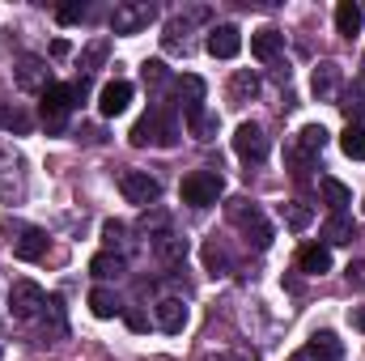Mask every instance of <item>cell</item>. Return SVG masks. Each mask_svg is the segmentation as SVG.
I'll return each mask as SVG.
<instances>
[{"instance_id": "1", "label": "cell", "mask_w": 365, "mask_h": 361, "mask_svg": "<svg viewBox=\"0 0 365 361\" xmlns=\"http://www.w3.org/2000/svg\"><path fill=\"white\" fill-rule=\"evenodd\" d=\"M128 136H132V145H166V149H170V145L179 141V123H175L166 111H158V106H153L149 115H140V119L132 123V132H128Z\"/></svg>"}, {"instance_id": "2", "label": "cell", "mask_w": 365, "mask_h": 361, "mask_svg": "<svg viewBox=\"0 0 365 361\" xmlns=\"http://www.w3.org/2000/svg\"><path fill=\"white\" fill-rule=\"evenodd\" d=\"M230 221H234V225L247 234V243H255L259 251H264V247H272V225H268V217H264L251 200H242V195H238V200H230Z\"/></svg>"}, {"instance_id": "3", "label": "cell", "mask_w": 365, "mask_h": 361, "mask_svg": "<svg viewBox=\"0 0 365 361\" xmlns=\"http://www.w3.org/2000/svg\"><path fill=\"white\" fill-rule=\"evenodd\" d=\"M182 200L191 204V208H208V204H217L221 200V191H225V179L217 175V171H191L187 179H182Z\"/></svg>"}, {"instance_id": "4", "label": "cell", "mask_w": 365, "mask_h": 361, "mask_svg": "<svg viewBox=\"0 0 365 361\" xmlns=\"http://www.w3.org/2000/svg\"><path fill=\"white\" fill-rule=\"evenodd\" d=\"M153 17H158V4H149V0H123V4H115V13H110V30H115V34H136V30H145Z\"/></svg>"}, {"instance_id": "5", "label": "cell", "mask_w": 365, "mask_h": 361, "mask_svg": "<svg viewBox=\"0 0 365 361\" xmlns=\"http://www.w3.org/2000/svg\"><path fill=\"white\" fill-rule=\"evenodd\" d=\"M119 191H123L128 204H140V208H153L158 195H162V187H158V179L149 171H123L119 175Z\"/></svg>"}, {"instance_id": "6", "label": "cell", "mask_w": 365, "mask_h": 361, "mask_svg": "<svg viewBox=\"0 0 365 361\" xmlns=\"http://www.w3.org/2000/svg\"><path fill=\"white\" fill-rule=\"evenodd\" d=\"M68 111H73V90L51 81V86L43 90V123H47V132H64Z\"/></svg>"}, {"instance_id": "7", "label": "cell", "mask_w": 365, "mask_h": 361, "mask_svg": "<svg viewBox=\"0 0 365 361\" xmlns=\"http://www.w3.org/2000/svg\"><path fill=\"white\" fill-rule=\"evenodd\" d=\"M43 306H47V293H43L34 280H17V285L9 289V310H13V319H34V315H43Z\"/></svg>"}, {"instance_id": "8", "label": "cell", "mask_w": 365, "mask_h": 361, "mask_svg": "<svg viewBox=\"0 0 365 361\" xmlns=\"http://www.w3.org/2000/svg\"><path fill=\"white\" fill-rule=\"evenodd\" d=\"M234 153H238L242 162H264V158H268V136H264V128H259V123H238V132H234Z\"/></svg>"}, {"instance_id": "9", "label": "cell", "mask_w": 365, "mask_h": 361, "mask_svg": "<svg viewBox=\"0 0 365 361\" xmlns=\"http://www.w3.org/2000/svg\"><path fill=\"white\" fill-rule=\"evenodd\" d=\"M340 357H344V345L336 340V332H314L310 345H306L293 361H340Z\"/></svg>"}, {"instance_id": "10", "label": "cell", "mask_w": 365, "mask_h": 361, "mask_svg": "<svg viewBox=\"0 0 365 361\" xmlns=\"http://www.w3.org/2000/svg\"><path fill=\"white\" fill-rule=\"evenodd\" d=\"M204 47H208V56H217V60H234V56L242 51V30H238V26H217Z\"/></svg>"}, {"instance_id": "11", "label": "cell", "mask_w": 365, "mask_h": 361, "mask_svg": "<svg viewBox=\"0 0 365 361\" xmlns=\"http://www.w3.org/2000/svg\"><path fill=\"white\" fill-rule=\"evenodd\" d=\"M128 102H132V81H106L102 93H98V111H102L106 119L123 115V111H128Z\"/></svg>"}, {"instance_id": "12", "label": "cell", "mask_w": 365, "mask_h": 361, "mask_svg": "<svg viewBox=\"0 0 365 361\" xmlns=\"http://www.w3.org/2000/svg\"><path fill=\"white\" fill-rule=\"evenodd\" d=\"M297 268L306 272V276L331 272V247H327V243H306V247L297 251Z\"/></svg>"}, {"instance_id": "13", "label": "cell", "mask_w": 365, "mask_h": 361, "mask_svg": "<svg viewBox=\"0 0 365 361\" xmlns=\"http://www.w3.org/2000/svg\"><path fill=\"white\" fill-rule=\"evenodd\" d=\"M13 77H17V86H21V90H47V86H51L47 64H43V60H34V56H26V60L17 64V73H13Z\"/></svg>"}, {"instance_id": "14", "label": "cell", "mask_w": 365, "mask_h": 361, "mask_svg": "<svg viewBox=\"0 0 365 361\" xmlns=\"http://www.w3.org/2000/svg\"><path fill=\"white\" fill-rule=\"evenodd\" d=\"M310 90H314V98L319 102H331L336 93H340V64H319L314 68V77H310Z\"/></svg>"}, {"instance_id": "15", "label": "cell", "mask_w": 365, "mask_h": 361, "mask_svg": "<svg viewBox=\"0 0 365 361\" xmlns=\"http://www.w3.org/2000/svg\"><path fill=\"white\" fill-rule=\"evenodd\" d=\"M280 47H284V34L272 30V26H264V30H255V34H251V56H255V60H264V64H272L276 56H280Z\"/></svg>"}, {"instance_id": "16", "label": "cell", "mask_w": 365, "mask_h": 361, "mask_svg": "<svg viewBox=\"0 0 365 361\" xmlns=\"http://www.w3.org/2000/svg\"><path fill=\"white\" fill-rule=\"evenodd\" d=\"M361 26H365V9L357 0H340V4H336V30H340L344 39H357Z\"/></svg>"}, {"instance_id": "17", "label": "cell", "mask_w": 365, "mask_h": 361, "mask_svg": "<svg viewBox=\"0 0 365 361\" xmlns=\"http://www.w3.org/2000/svg\"><path fill=\"white\" fill-rule=\"evenodd\" d=\"M158 327L170 332V336H179L182 327H187V306H182L179 298H162L158 302Z\"/></svg>"}, {"instance_id": "18", "label": "cell", "mask_w": 365, "mask_h": 361, "mask_svg": "<svg viewBox=\"0 0 365 361\" xmlns=\"http://www.w3.org/2000/svg\"><path fill=\"white\" fill-rule=\"evenodd\" d=\"M13 255L26 260V264L43 260V255H47V234H43V230H21V238L13 243Z\"/></svg>"}, {"instance_id": "19", "label": "cell", "mask_w": 365, "mask_h": 361, "mask_svg": "<svg viewBox=\"0 0 365 361\" xmlns=\"http://www.w3.org/2000/svg\"><path fill=\"white\" fill-rule=\"evenodd\" d=\"M323 238H327V247H344V243L357 238V225H353L344 213H331V217L323 221Z\"/></svg>"}, {"instance_id": "20", "label": "cell", "mask_w": 365, "mask_h": 361, "mask_svg": "<svg viewBox=\"0 0 365 361\" xmlns=\"http://www.w3.org/2000/svg\"><path fill=\"white\" fill-rule=\"evenodd\" d=\"M153 255L162 260V264H182L187 260V238H179V234H158L153 238Z\"/></svg>"}, {"instance_id": "21", "label": "cell", "mask_w": 365, "mask_h": 361, "mask_svg": "<svg viewBox=\"0 0 365 361\" xmlns=\"http://www.w3.org/2000/svg\"><path fill=\"white\" fill-rule=\"evenodd\" d=\"M175 90H179V98H182V115H191V111H204V81H200V77L182 73L179 81H175Z\"/></svg>"}, {"instance_id": "22", "label": "cell", "mask_w": 365, "mask_h": 361, "mask_svg": "<svg viewBox=\"0 0 365 361\" xmlns=\"http://www.w3.org/2000/svg\"><path fill=\"white\" fill-rule=\"evenodd\" d=\"M90 310H93V319H115L123 306H119V298H115L110 289L98 285V289H90Z\"/></svg>"}, {"instance_id": "23", "label": "cell", "mask_w": 365, "mask_h": 361, "mask_svg": "<svg viewBox=\"0 0 365 361\" xmlns=\"http://www.w3.org/2000/svg\"><path fill=\"white\" fill-rule=\"evenodd\" d=\"M187 119V132L195 136V141H212L217 136V115L212 111H191V115H182Z\"/></svg>"}, {"instance_id": "24", "label": "cell", "mask_w": 365, "mask_h": 361, "mask_svg": "<svg viewBox=\"0 0 365 361\" xmlns=\"http://www.w3.org/2000/svg\"><path fill=\"white\" fill-rule=\"evenodd\" d=\"M297 145H302L306 158H319L323 145H327V128H323V123H306V128L297 132Z\"/></svg>"}, {"instance_id": "25", "label": "cell", "mask_w": 365, "mask_h": 361, "mask_svg": "<svg viewBox=\"0 0 365 361\" xmlns=\"http://www.w3.org/2000/svg\"><path fill=\"white\" fill-rule=\"evenodd\" d=\"M123 268H128V264H123V255H115V251H98L90 260V272L98 280H110V276H119Z\"/></svg>"}, {"instance_id": "26", "label": "cell", "mask_w": 365, "mask_h": 361, "mask_svg": "<svg viewBox=\"0 0 365 361\" xmlns=\"http://www.w3.org/2000/svg\"><path fill=\"white\" fill-rule=\"evenodd\" d=\"M319 191H323V200L331 204V213H344V204H353V191L340 179H319Z\"/></svg>"}, {"instance_id": "27", "label": "cell", "mask_w": 365, "mask_h": 361, "mask_svg": "<svg viewBox=\"0 0 365 361\" xmlns=\"http://www.w3.org/2000/svg\"><path fill=\"white\" fill-rule=\"evenodd\" d=\"M340 149H344L353 162H365V128H361V123H349V128H344Z\"/></svg>"}, {"instance_id": "28", "label": "cell", "mask_w": 365, "mask_h": 361, "mask_svg": "<svg viewBox=\"0 0 365 361\" xmlns=\"http://www.w3.org/2000/svg\"><path fill=\"white\" fill-rule=\"evenodd\" d=\"M336 106H340V111L349 115V123H357V119L365 115V86H353V90H344Z\"/></svg>"}, {"instance_id": "29", "label": "cell", "mask_w": 365, "mask_h": 361, "mask_svg": "<svg viewBox=\"0 0 365 361\" xmlns=\"http://www.w3.org/2000/svg\"><path fill=\"white\" fill-rule=\"evenodd\" d=\"M204 268L212 272V276L230 272V255H225V247H221L217 238H208V243H204Z\"/></svg>"}, {"instance_id": "30", "label": "cell", "mask_w": 365, "mask_h": 361, "mask_svg": "<svg viewBox=\"0 0 365 361\" xmlns=\"http://www.w3.org/2000/svg\"><path fill=\"white\" fill-rule=\"evenodd\" d=\"M230 90H234V98H238V102H242V98H255V93H259V77H255V73H247V68H238Z\"/></svg>"}, {"instance_id": "31", "label": "cell", "mask_w": 365, "mask_h": 361, "mask_svg": "<svg viewBox=\"0 0 365 361\" xmlns=\"http://www.w3.org/2000/svg\"><path fill=\"white\" fill-rule=\"evenodd\" d=\"M0 128H9V132H21V136H26V132H30V115H26V111H17V106H13V111H9V106H0Z\"/></svg>"}, {"instance_id": "32", "label": "cell", "mask_w": 365, "mask_h": 361, "mask_svg": "<svg viewBox=\"0 0 365 361\" xmlns=\"http://www.w3.org/2000/svg\"><path fill=\"white\" fill-rule=\"evenodd\" d=\"M280 213H284V221H289L293 230H306V225H310V208H306V204H297V200H289Z\"/></svg>"}, {"instance_id": "33", "label": "cell", "mask_w": 365, "mask_h": 361, "mask_svg": "<svg viewBox=\"0 0 365 361\" xmlns=\"http://www.w3.org/2000/svg\"><path fill=\"white\" fill-rule=\"evenodd\" d=\"M106 51H110V43L106 39H93L90 47H86V56H81V68H98L106 60Z\"/></svg>"}, {"instance_id": "34", "label": "cell", "mask_w": 365, "mask_h": 361, "mask_svg": "<svg viewBox=\"0 0 365 361\" xmlns=\"http://www.w3.org/2000/svg\"><path fill=\"white\" fill-rule=\"evenodd\" d=\"M86 13H90V4H81V0H73V4H64V9H60L56 17H60V26H73V21H81Z\"/></svg>"}, {"instance_id": "35", "label": "cell", "mask_w": 365, "mask_h": 361, "mask_svg": "<svg viewBox=\"0 0 365 361\" xmlns=\"http://www.w3.org/2000/svg\"><path fill=\"white\" fill-rule=\"evenodd\" d=\"M140 77H145V86H162L170 73H166V64H162V60H149V64L140 68Z\"/></svg>"}, {"instance_id": "36", "label": "cell", "mask_w": 365, "mask_h": 361, "mask_svg": "<svg viewBox=\"0 0 365 361\" xmlns=\"http://www.w3.org/2000/svg\"><path fill=\"white\" fill-rule=\"evenodd\" d=\"M140 230H145L149 238H158V234H166V213H153V217L145 213V217H140Z\"/></svg>"}, {"instance_id": "37", "label": "cell", "mask_w": 365, "mask_h": 361, "mask_svg": "<svg viewBox=\"0 0 365 361\" xmlns=\"http://www.w3.org/2000/svg\"><path fill=\"white\" fill-rule=\"evenodd\" d=\"M68 90H73V106H81V102L90 98V77H77V81H73Z\"/></svg>"}, {"instance_id": "38", "label": "cell", "mask_w": 365, "mask_h": 361, "mask_svg": "<svg viewBox=\"0 0 365 361\" xmlns=\"http://www.w3.org/2000/svg\"><path fill=\"white\" fill-rule=\"evenodd\" d=\"M349 285H353V289H365V260L349 264Z\"/></svg>"}, {"instance_id": "39", "label": "cell", "mask_w": 365, "mask_h": 361, "mask_svg": "<svg viewBox=\"0 0 365 361\" xmlns=\"http://www.w3.org/2000/svg\"><path fill=\"white\" fill-rule=\"evenodd\" d=\"M102 238H106V243L115 247V243L123 238V225H119V221H106V225H102Z\"/></svg>"}, {"instance_id": "40", "label": "cell", "mask_w": 365, "mask_h": 361, "mask_svg": "<svg viewBox=\"0 0 365 361\" xmlns=\"http://www.w3.org/2000/svg\"><path fill=\"white\" fill-rule=\"evenodd\" d=\"M123 319H128V327H132V332H145V327H149V319H145L140 310H128Z\"/></svg>"}, {"instance_id": "41", "label": "cell", "mask_w": 365, "mask_h": 361, "mask_svg": "<svg viewBox=\"0 0 365 361\" xmlns=\"http://www.w3.org/2000/svg\"><path fill=\"white\" fill-rule=\"evenodd\" d=\"M353 327H357V332H365V306H357V310H353Z\"/></svg>"}]
</instances>
